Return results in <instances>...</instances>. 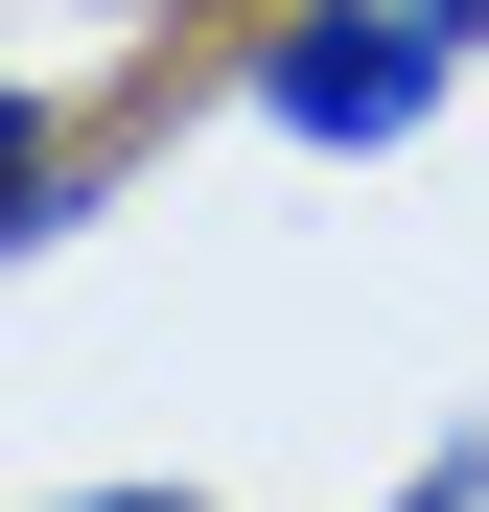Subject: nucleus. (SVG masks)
Masks as SVG:
<instances>
[{
  "instance_id": "f257e3e1",
  "label": "nucleus",
  "mask_w": 489,
  "mask_h": 512,
  "mask_svg": "<svg viewBox=\"0 0 489 512\" xmlns=\"http://www.w3.org/2000/svg\"><path fill=\"white\" fill-rule=\"evenodd\" d=\"M466 70H489V0H257L233 117L303 140V163H373V140H420Z\"/></svg>"
},
{
  "instance_id": "f03ea898",
  "label": "nucleus",
  "mask_w": 489,
  "mask_h": 512,
  "mask_svg": "<svg viewBox=\"0 0 489 512\" xmlns=\"http://www.w3.org/2000/svg\"><path fill=\"white\" fill-rule=\"evenodd\" d=\"M70 210H94V163H70V140H47V94L0 70V256H47Z\"/></svg>"
},
{
  "instance_id": "7ed1b4c3",
  "label": "nucleus",
  "mask_w": 489,
  "mask_h": 512,
  "mask_svg": "<svg viewBox=\"0 0 489 512\" xmlns=\"http://www.w3.org/2000/svg\"><path fill=\"white\" fill-rule=\"evenodd\" d=\"M373 512H489V443H443V466H396Z\"/></svg>"
},
{
  "instance_id": "20e7f679",
  "label": "nucleus",
  "mask_w": 489,
  "mask_h": 512,
  "mask_svg": "<svg viewBox=\"0 0 489 512\" xmlns=\"http://www.w3.org/2000/svg\"><path fill=\"white\" fill-rule=\"evenodd\" d=\"M47 512H210V489H47Z\"/></svg>"
}]
</instances>
